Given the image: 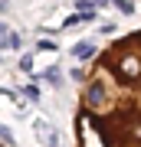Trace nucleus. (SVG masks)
Listing matches in <instances>:
<instances>
[{
  "label": "nucleus",
  "instance_id": "obj_1",
  "mask_svg": "<svg viewBox=\"0 0 141 147\" xmlns=\"http://www.w3.org/2000/svg\"><path fill=\"white\" fill-rule=\"evenodd\" d=\"M79 147H141V30L95 59L76 115Z\"/></svg>",
  "mask_w": 141,
  "mask_h": 147
},
{
  "label": "nucleus",
  "instance_id": "obj_2",
  "mask_svg": "<svg viewBox=\"0 0 141 147\" xmlns=\"http://www.w3.org/2000/svg\"><path fill=\"white\" fill-rule=\"evenodd\" d=\"M33 127H36V137H40V141L46 144V147H59L56 131H52V127L46 124V118H36V121H33Z\"/></svg>",
  "mask_w": 141,
  "mask_h": 147
},
{
  "label": "nucleus",
  "instance_id": "obj_3",
  "mask_svg": "<svg viewBox=\"0 0 141 147\" xmlns=\"http://www.w3.org/2000/svg\"><path fill=\"white\" fill-rule=\"evenodd\" d=\"M72 56L76 59H92L95 56V46H92V42H79V46L72 49Z\"/></svg>",
  "mask_w": 141,
  "mask_h": 147
},
{
  "label": "nucleus",
  "instance_id": "obj_4",
  "mask_svg": "<svg viewBox=\"0 0 141 147\" xmlns=\"http://www.w3.org/2000/svg\"><path fill=\"white\" fill-rule=\"evenodd\" d=\"M3 46H7V49H16V46H20V36L7 30V33H3Z\"/></svg>",
  "mask_w": 141,
  "mask_h": 147
}]
</instances>
